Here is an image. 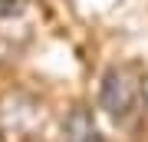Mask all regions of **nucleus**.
I'll return each instance as SVG.
<instances>
[{
	"mask_svg": "<svg viewBox=\"0 0 148 142\" xmlns=\"http://www.w3.org/2000/svg\"><path fill=\"white\" fill-rule=\"evenodd\" d=\"M99 106L115 126H135L145 112V76L135 63L109 66L99 86Z\"/></svg>",
	"mask_w": 148,
	"mask_h": 142,
	"instance_id": "f257e3e1",
	"label": "nucleus"
},
{
	"mask_svg": "<svg viewBox=\"0 0 148 142\" xmlns=\"http://www.w3.org/2000/svg\"><path fill=\"white\" fill-rule=\"evenodd\" d=\"M43 122H46V109L36 96L13 89L0 99V139L7 142H30L40 136Z\"/></svg>",
	"mask_w": 148,
	"mask_h": 142,
	"instance_id": "f03ea898",
	"label": "nucleus"
},
{
	"mask_svg": "<svg viewBox=\"0 0 148 142\" xmlns=\"http://www.w3.org/2000/svg\"><path fill=\"white\" fill-rule=\"evenodd\" d=\"M63 142H102L99 126L86 106H76L63 122Z\"/></svg>",
	"mask_w": 148,
	"mask_h": 142,
	"instance_id": "7ed1b4c3",
	"label": "nucleus"
}]
</instances>
